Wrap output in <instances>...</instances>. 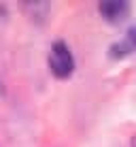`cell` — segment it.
<instances>
[{"mask_svg": "<svg viewBox=\"0 0 136 147\" xmlns=\"http://www.w3.org/2000/svg\"><path fill=\"white\" fill-rule=\"evenodd\" d=\"M132 147H136V139H134V143H132Z\"/></svg>", "mask_w": 136, "mask_h": 147, "instance_id": "4", "label": "cell"}, {"mask_svg": "<svg viewBox=\"0 0 136 147\" xmlns=\"http://www.w3.org/2000/svg\"><path fill=\"white\" fill-rule=\"evenodd\" d=\"M128 43H130V49H136V26L130 28V32H128Z\"/></svg>", "mask_w": 136, "mask_h": 147, "instance_id": "3", "label": "cell"}, {"mask_svg": "<svg viewBox=\"0 0 136 147\" xmlns=\"http://www.w3.org/2000/svg\"><path fill=\"white\" fill-rule=\"evenodd\" d=\"M49 68L58 79H66L72 75L74 70V60L70 49L66 47V43L58 40V43L51 45V53H49Z\"/></svg>", "mask_w": 136, "mask_h": 147, "instance_id": "1", "label": "cell"}, {"mask_svg": "<svg viewBox=\"0 0 136 147\" xmlns=\"http://www.w3.org/2000/svg\"><path fill=\"white\" fill-rule=\"evenodd\" d=\"M100 13H102L104 19L109 22H121L128 13V4L119 2V0H109V2H100Z\"/></svg>", "mask_w": 136, "mask_h": 147, "instance_id": "2", "label": "cell"}]
</instances>
